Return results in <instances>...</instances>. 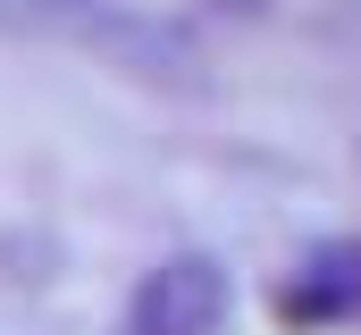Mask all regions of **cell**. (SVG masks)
<instances>
[{
  "instance_id": "6da1fadb",
  "label": "cell",
  "mask_w": 361,
  "mask_h": 335,
  "mask_svg": "<svg viewBox=\"0 0 361 335\" xmlns=\"http://www.w3.org/2000/svg\"><path fill=\"white\" fill-rule=\"evenodd\" d=\"M0 25L8 34H42V42H76L92 59L126 68V76H160V84H185L202 68L177 25L135 17V8H109V0H0Z\"/></svg>"
},
{
  "instance_id": "7a4b0ae2",
  "label": "cell",
  "mask_w": 361,
  "mask_h": 335,
  "mask_svg": "<svg viewBox=\"0 0 361 335\" xmlns=\"http://www.w3.org/2000/svg\"><path fill=\"white\" fill-rule=\"evenodd\" d=\"M219 327H227V268L210 251L160 260L126 302V335H219Z\"/></svg>"
},
{
  "instance_id": "3957f363",
  "label": "cell",
  "mask_w": 361,
  "mask_h": 335,
  "mask_svg": "<svg viewBox=\"0 0 361 335\" xmlns=\"http://www.w3.org/2000/svg\"><path fill=\"white\" fill-rule=\"evenodd\" d=\"M286 310L294 319H361V244H319L302 260Z\"/></svg>"
},
{
  "instance_id": "277c9868",
  "label": "cell",
  "mask_w": 361,
  "mask_h": 335,
  "mask_svg": "<svg viewBox=\"0 0 361 335\" xmlns=\"http://www.w3.org/2000/svg\"><path fill=\"white\" fill-rule=\"evenodd\" d=\"M219 8H235V17H252V8H269V0H219Z\"/></svg>"
}]
</instances>
